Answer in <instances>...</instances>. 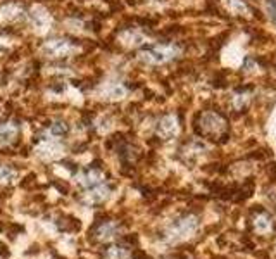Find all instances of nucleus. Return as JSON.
I'll list each match as a JSON object with an SVG mask.
<instances>
[{
    "label": "nucleus",
    "instance_id": "15",
    "mask_svg": "<svg viewBox=\"0 0 276 259\" xmlns=\"http://www.w3.org/2000/svg\"><path fill=\"white\" fill-rule=\"evenodd\" d=\"M266 4H267V12H269L271 19L276 24V0H267Z\"/></svg>",
    "mask_w": 276,
    "mask_h": 259
},
{
    "label": "nucleus",
    "instance_id": "2",
    "mask_svg": "<svg viewBox=\"0 0 276 259\" xmlns=\"http://www.w3.org/2000/svg\"><path fill=\"white\" fill-rule=\"evenodd\" d=\"M179 54V49L174 47V45H156L152 49L142 50L138 54V59L145 64L150 66H159V64H166V62L173 61Z\"/></svg>",
    "mask_w": 276,
    "mask_h": 259
},
{
    "label": "nucleus",
    "instance_id": "11",
    "mask_svg": "<svg viewBox=\"0 0 276 259\" xmlns=\"http://www.w3.org/2000/svg\"><path fill=\"white\" fill-rule=\"evenodd\" d=\"M21 16V7L18 4H9L0 9V21H16Z\"/></svg>",
    "mask_w": 276,
    "mask_h": 259
},
{
    "label": "nucleus",
    "instance_id": "7",
    "mask_svg": "<svg viewBox=\"0 0 276 259\" xmlns=\"http://www.w3.org/2000/svg\"><path fill=\"white\" fill-rule=\"evenodd\" d=\"M197 228V220L188 216V218H183V220H178L176 223L171 227V233L173 237H187L188 233H192L194 230Z\"/></svg>",
    "mask_w": 276,
    "mask_h": 259
},
{
    "label": "nucleus",
    "instance_id": "13",
    "mask_svg": "<svg viewBox=\"0 0 276 259\" xmlns=\"http://www.w3.org/2000/svg\"><path fill=\"white\" fill-rule=\"evenodd\" d=\"M129 254L123 247H111L107 250V259H128Z\"/></svg>",
    "mask_w": 276,
    "mask_h": 259
},
{
    "label": "nucleus",
    "instance_id": "14",
    "mask_svg": "<svg viewBox=\"0 0 276 259\" xmlns=\"http://www.w3.org/2000/svg\"><path fill=\"white\" fill-rule=\"evenodd\" d=\"M49 132H50V135H54V137H62L64 133H68V124L66 123H54Z\"/></svg>",
    "mask_w": 276,
    "mask_h": 259
},
{
    "label": "nucleus",
    "instance_id": "5",
    "mask_svg": "<svg viewBox=\"0 0 276 259\" xmlns=\"http://www.w3.org/2000/svg\"><path fill=\"white\" fill-rule=\"evenodd\" d=\"M179 133V124H178V118L173 114L164 116L161 121L157 123V135L164 140L174 139Z\"/></svg>",
    "mask_w": 276,
    "mask_h": 259
},
{
    "label": "nucleus",
    "instance_id": "10",
    "mask_svg": "<svg viewBox=\"0 0 276 259\" xmlns=\"http://www.w3.org/2000/svg\"><path fill=\"white\" fill-rule=\"evenodd\" d=\"M18 135V128L14 124L7 123V124H0V144L6 145V144H11L12 140L16 139Z\"/></svg>",
    "mask_w": 276,
    "mask_h": 259
},
{
    "label": "nucleus",
    "instance_id": "1",
    "mask_svg": "<svg viewBox=\"0 0 276 259\" xmlns=\"http://www.w3.org/2000/svg\"><path fill=\"white\" fill-rule=\"evenodd\" d=\"M197 132L211 140L228 137V121L223 114L214 111H204L197 119Z\"/></svg>",
    "mask_w": 276,
    "mask_h": 259
},
{
    "label": "nucleus",
    "instance_id": "6",
    "mask_svg": "<svg viewBox=\"0 0 276 259\" xmlns=\"http://www.w3.org/2000/svg\"><path fill=\"white\" fill-rule=\"evenodd\" d=\"M30 19H31V24L35 26V30L38 33H45L50 28L52 24V18L43 7H35L30 14Z\"/></svg>",
    "mask_w": 276,
    "mask_h": 259
},
{
    "label": "nucleus",
    "instance_id": "9",
    "mask_svg": "<svg viewBox=\"0 0 276 259\" xmlns=\"http://www.w3.org/2000/svg\"><path fill=\"white\" fill-rule=\"evenodd\" d=\"M119 38L124 45H128V47H136V45H142L145 41L144 35H140L138 31H133V30L123 31L119 35Z\"/></svg>",
    "mask_w": 276,
    "mask_h": 259
},
{
    "label": "nucleus",
    "instance_id": "4",
    "mask_svg": "<svg viewBox=\"0 0 276 259\" xmlns=\"http://www.w3.org/2000/svg\"><path fill=\"white\" fill-rule=\"evenodd\" d=\"M43 54L49 57H68L78 50L76 45H73L69 40H50L43 45Z\"/></svg>",
    "mask_w": 276,
    "mask_h": 259
},
{
    "label": "nucleus",
    "instance_id": "12",
    "mask_svg": "<svg viewBox=\"0 0 276 259\" xmlns=\"http://www.w3.org/2000/svg\"><path fill=\"white\" fill-rule=\"evenodd\" d=\"M16 178V171L9 166H0V183H11Z\"/></svg>",
    "mask_w": 276,
    "mask_h": 259
},
{
    "label": "nucleus",
    "instance_id": "3",
    "mask_svg": "<svg viewBox=\"0 0 276 259\" xmlns=\"http://www.w3.org/2000/svg\"><path fill=\"white\" fill-rule=\"evenodd\" d=\"M249 220H250V228L254 233H257L259 237H269L274 233V220L273 216L267 211L256 207L249 212Z\"/></svg>",
    "mask_w": 276,
    "mask_h": 259
},
{
    "label": "nucleus",
    "instance_id": "8",
    "mask_svg": "<svg viewBox=\"0 0 276 259\" xmlns=\"http://www.w3.org/2000/svg\"><path fill=\"white\" fill-rule=\"evenodd\" d=\"M102 95L106 99H123L126 95V89L121 83H106L102 89Z\"/></svg>",
    "mask_w": 276,
    "mask_h": 259
}]
</instances>
